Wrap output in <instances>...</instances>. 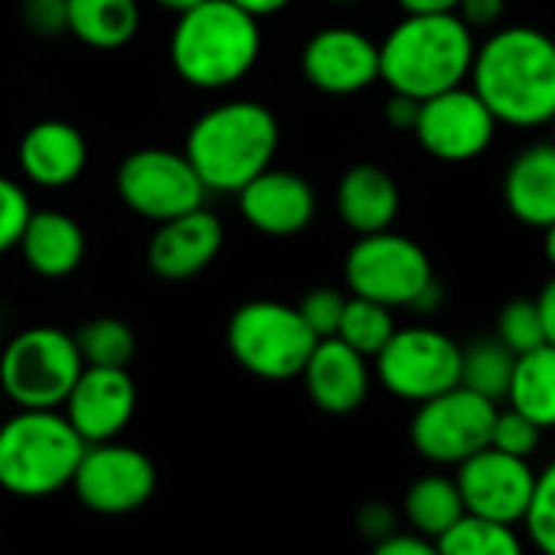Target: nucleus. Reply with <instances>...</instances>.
Masks as SVG:
<instances>
[{
    "instance_id": "obj_1",
    "label": "nucleus",
    "mask_w": 555,
    "mask_h": 555,
    "mask_svg": "<svg viewBox=\"0 0 555 555\" xmlns=\"http://www.w3.org/2000/svg\"><path fill=\"white\" fill-rule=\"evenodd\" d=\"M467 82L496 125H548L555 115V40L526 24L493 30L477 43Z\"/></svg>"
},
{
    "instance_id": "obj_2",
    "label": "nucleus",
    "mask_w": 555,
    "mask_h": 555,
    "mask_svg": "<svg viewBox=\"0 0 555 555\" xmlns=\"http://www.w3.org/2000/svg\"><path fill=\"white\" fill-rule=\"evenodd\" d=\"M282 128L268 105L235 99L203 112L190 131L183 154L203 180L206 193L235 196L251 177L271 167Z\"/></svg>"
},
{
    "instance_id": "obj_3",
    "label": "nucleus",
    "mask_w": 555,
    "mask_h": 555,
    "mask_svg": "<svg viewBox=\"0 0 555 555\" xmlns=\"http://www.w3.org/2000/svg\"><path fill=\"white\" fill-rule=\"evenodd\" d=\"M474 50V30L457 14H405L379 43V82L425 102L467 82Z\"/></svg>"
},
{
    "instance_id": "obj_4",
    "label": "nucleus",
    "mask_w": 555,
    "mask_h": 555,
    "mask_svg": "<svg viewBox=\"0 0 555 555\" xmlns=\"http://www.w3.org/2000/svg\"><path fill=\"white\" fill-rule=\"evenodd\" d=\"M258 56V21L229 0H203L177 17L170 34V66L180 82L199 92L232 89L255 69Z\"/></svg>"
},
{
    "instance_id": "obj_5",
    "label": "nucleus",
    "mask_w": 555,
    "mask_h": 555,
    "mask_svg": "<svg viewBox=\"0 0 555 555\" xmlns=\"http://www.w3.org/2000/svg\"><path fill=\"white\" fill-rule=\"evenodd\" d=\"M86 441L60 409H17L0 422V490L43 500L73 483Z\"/></svg>"
},
{
    "instance_id": "obj_6",
    "label": "nucleus",
    "mask_w": 555,
    "mask_h": 555,
    "mask_svg": "<svg viewBox=\"0 0 555 555\" xmlns=\"http://www.w3.org/2000/svg\"><path fill=\"white\" fill-rule=\"evenodd\" d=\"M347 292L392 311H435L441 305V288L428 251L392 229L360 235L344 258Z\"/></svg>"
},
{
    "instance_id": "obj_7",
    "label": "nucleus",
    "mask_w": 555,
    "mask_h": 555,
    "mask_svg": "<svg viewBox=\"0 0 555 555\" xmlns=\"http://www.w3.org/2000/svg\"><path fill=\"white\" fill-rule=\"evenodd\" d=\"M225 347L245 373L268 383H285L301 376L318 337L295 305L258 298L232 311L225 324Z\"/></svg>"
},
{
    "instance_id": "obj_8",
    "label": "nucleus",
    "mask_w": 555,
    "mask_h": 555,
    "mask_svg": "<svg viewBox=\"0 0 555 555\" xmlns=\"http://www.w3.org/2000/svg\"><path fill=\"white\" fill-rule=\"evenodd\" d=\"M82 366L69 331L27 327L0 347V392L17 409H60Z\"/></svg>"
},
{
    "instance_id": "obj_9",
    "label": "nucleus",
    "mask_w": 555,
    "mask_h": 555,
    "mask_svg": "<svg viewBox=\"0 0 555 555\" xmlns=\"http://www.w3.org/2000/svg\"><path fill=\"white\" fill-rule=\"evenodd\" d=\"M115 190L134 216L151 219L154 225L206 206L209 196L186 154L167 147L131 151L118 164Z\"/></svg>"
},
{
    "instance_id": "obj_10",
    "label": "nucleus",
    "mask_w": 555,
    "mask_h": 555,
    "mask_svg": "<svg viewBox=\"0 0 555 555\" xmlns=\"http://www.w3.org/2000/svg\"><path fill=\"white\" fill-rule=\"evenodd\" d=\"M373 363L383 389L415 405L461 383V344L422 324L396 327Z\"/></svg>"
},
{
    "instance_id": "obj_11",
    "label": "nucleus",
    "mask_w": 555,
    "mask_h": 555,
    "mask_svg": "<svg viewBox=\"0 0 555 555\" xmlns=\"http://www.w3.org/2000/svg\"><path fill=\"white\" fill-rule=\"evenodd\" d=\"M496 402L464 389L461 383L448 392H438L425 402H418L409 438L412 448L441 467H457L464 457L490 444V428L496 418Z\"/></svg>"
},
{
    "instance_id": "obj_12",
    "label": "nucleus",
    "mask_w": 555,
    "mask_h": 555,
    "mask_svg": "<svg viewBox=\"0 0 555 555\" xmlns=\"http://www.w3.org/2000/svg\"><path fill=\"white\" fill-rule=\"evenodd\" d=\"M69 487L86 509L102 516H125L154 496L157 467L141 448L121 444L118 438L99 441L86 444Z\"/></svg>"
},
{
    "instance_id": "obj_13",
    "label": "nucleus",
    "mask_w": 555,
    "mask_h": 555,
    "mask_svg": "<svg viewBox=\"0 0 555 555\" xmlns=\"http://www.w3.org/2000/svg\"><path fill=\"white\" fill-rule=\"evenodd\" d=\"M412 134L435 160L467 164L493 144L496 118L470 86H454L418 105Z\"/></svg>"
},
{
    "instance_id": "obj_14",
    "label": "nucleus",
    "mask_w": 555,
    "mask_h": 555,
    "mask_svg": "<svg viewBox=\"0 0 555 555\" xmlns=\"http://www.w3.org/2000/svg\"><path fill=\"white\" fill-rule=\"evenodd\" d=\"M454 483H457L464 513L516 526L526 516V506L535 487V470L526 457H513L487 444L457 464Z\"/></svg>"
},
{
    "instance_id": "obj_15",
    "label": "nucleus",
    "mask_w": 555,
    "mask_h": 555,
    "mask_svg": "<svg viewBox=\"0 0 555 555\" xmlns=\"http://www.w3.org/2000/svg\"><path fill=\"white\" fill-rule=\"evenodd\" d=\"M305 82L324 95H357L379 82V43L353 27H324L301 50Z\"/></svg>"
},
{
    "instance_id": "obj_16",
    "label": "nucleus",
    "mask_w": 555,
    "mask_h": 555,
    "mask_svg": "<svg viewBox=\"0 0 555 555\" xmlns=\"http://www.w3.org/2000/svg\"><path fill=\"white\" fill-rule=\"evenodd\" d=\"M60 412L86 444L115 441L138 412V386L128 370L82 366Z\"/></svg>"
},
{
    "instance_id": "obj_17",
    "label": "nucleus",
    "mask_w": 555,
    "mask_h": 555,
    "mask_svg": "<svg viewBox=\"0 0 555 555\" xmlns=\"http://www.w3.org/2000/svg\"><path fill=\"white\" fill-rule=\"evenodd\" d=\"M238 212L242 219L271 238H288L305 232L314 222L318 212V196L314 186L295 173V170H282V167H268L258 177H251L238 193Z\"/></svg>"
},
{
    "instance_id": "obj_18",
    "label": "nucleus",
    "mask_w": 555,
    "mask_h": 555,
    "mask_svg": "<svg viewBox=\"0 0 555 555\" xmlns=\"http://www.w3.org/2000/svg\"><path fill=\"white\" fill-rule=\"evenodd\" d=\"M222 242V219L199 206L193 212L157 222L147 242V268L164 282H190V278L203 274L216 261Z\"/></svg>"
},
{
    "instance_id": "obj_19",
    "label": "nucleus",
    "mask_w": 555,
    "mask_h": 555,
    "mask_svg": "<svg viewBox=\"0 0 555 555\" xmlns=\"http://www.w3.org/2000/svg\"><path fill=\"white\" fill-rule=\"evenodd\" d=\"M308 399L327 415H350L370 396V360L347 347L340 337H324L311 350L301 376Z\"/></svg>"
},
{
    "instance_id": "obj_20",
    "label": "nucleus",
    "mask_w": 555,
    "mask_h": 555,
    "mask_svg": "<svg viewBox=\"0 0 555 555\" xmlns=\"http://www.w3.org/2000/svg\"><path fill=\"white\" fill-rule=\"evenodd\" d=\"M17 164L34 186L63 190L86 173L89 141L73 121L47 118L24 131L17 144Z\"/></svg>"
},
{
    "instance_id": "obj_21",
    "label": "nucleus",
    "mask_w": 555,
    "mask_h": 555,
    "mask_svg": "<svg viewBox=\"0 0 555 555\" xmlns=\"http://www.w3.org/2000/svg\"><path fill=\"white\" fill-rule=\"evenodd\" d=\"M21 255L27 261V268L40 278H50V282H60V278H69L79 271V264L86 261V229L79 219H73L63 209H34L24 235H21Z\"/></svg>"
},
{
    "instance_id": "obj_22",
    "label": "nucleus",
    "mask_w": 555,
    "mask_h": 555,
    "mask_svg": "<svg viewBox=\"0 0 555 555\" xmlns=\"http://www.w3.org/2000/svg\"><path fill=\"white\" fill-rule=\"evenodd\" d=\"M503 203L529 229L555 222V144L522 147L503 173Z\"/></svg>"
},
{
    "instance_id": "obj_23",
    "label": "nucleus",
    "mask_w": 555,
    "mask_h": 555,
    "mask_svg": "<svg viewBox=\"0 0 555 555\" xmlns=\"http://www.w3.org/2000/svg\"><path fill=\"white\" fill-rule=\"evenodd\" d=\"M334 203H337L340 222L350 232L370 235V232L392 229L402 196H399V183L392 180V173H386L376 164H353L340 177Z\"/></svg>"
},
{
    "instance_id": "obj_24",
    "label": "nucleus",
    "mask_w": 555,
    "mask_h": 555,
    "mask_svg": "<svg viewBox=\"0 0 555 555\" xmlns=\"http://www.w3.org/2000/svg\"><path fill=\"white\" fill-rule=\"evenodd\" d=\"M66 34L92 50H121L141 30V0H63Z\"/></svg>"
},
{
    "instance_id": "obj_25",
    "label": "nucleus",
    "mask_w": 555,
    "mask_h": 555,
    "mask_svg": "<svg viewBox=\"0 0 555 555\" xmlns=\"http://www.w3.org/2000/svg\"><path fill=\"white\" fill-rule=\"evenodd\" d=\"M503 402H509V409L522 412L542 431L555 428V347L552 344H539L535 350L516 357Z\"/></svg>"
},
{
    "instance_id": "obj_26",
    "label": "nucleus",
    "mask_w": 555,
    "mask_h": 555,
    "mask_svg": "<svg viewBox=\"0 0 555 555\" xmlns=\"http://www.w3.org/2000/svg\"><path fill=\"white\" fill-rule=\"evenodd\" d=\"M402 513H405V522L412 526V532L438 539L444 529H451L464 516V503H461L454 477H448V474L415 477L405 490Z\"/></svg>"
},
{
    "instance_id": "obj_27",
    "label": "nucleus",
    "mask_w": 555,
    "mask_h": 555,
    "mask_svg": "<svg viewBox=\"0 0 555 555\" xmlns=\"http://www.w3.org/2000/svg\"><path fill=\"white\" fill-rule=\"evenodd\" d=\"M513 363L516 353H509L496 337H477L461 347V386L500 405L509 389Z\"/></svg>"
},
{
    "instance_id": "obj_28",
    "label": "nucleus",
    "mask_w": 555,
    "mask_h": 555,
    "mask_svg": "<svg viewBox=\"0 0 555 555\" xmlns=\"http://www.w3.org/2000/svg\"><path fill=\"white\" fill-rule=\"evenodd\" d=\"M435 545L438 555H526L516 526L480 519L470 513H464L451 529H444Z\"/></svg>"
},
{
    "instance_id": "obj_29",
    "label": "nucleus",
    "mask_w": 555,
    "mask_h": 555,
    "mask_svg": "<svg viewBox=\"0 0 555 555\" xmlns=\"http://www.w3.org/2000/svg\"><path fill=\"white\" fill-rule=\"evenodd\" d=\"M73 340L79 347V357L86 366H108V370H128L138 353V337L131 324L121 318H92L82 327L73 331Z\"/></svg>"
},
{
    "instance_id": "obj_30",
    "label": "nucleus",
    "mask_w": 555,
    "mask_h": 555,
    "mask_svg": "<svg viewBox=\"0 0 555 555\" xmlns=\"http://www.w3.org/2000/svg\"><path fill=\"white\" fill-rule=\"evenodd\" d=\"M392 334H396L392 308L376 305V301H366V298H357V295L347 298L344 318H340V327H337V337L347 347H353L357 353H363L366 360H373L389 344Z\"/></svg>"
},
{
    "instance_id": "obj_31",
    "label": "nucleus",
    "mask_w": 555,
    "mask_h": 555,
    "mask_svg": "<svg viewBox=\"0 0 555 555\" xmlns=\"http://www.w3.org/2000/svg\"><path fill=\"white\" fill-rule=\"evenodd\" d=\"M529 542L542 555H555V457L535 474V487L522 516Z\"/></svg>"
},
{
    "instance_id": "obj_32",
    "label": "nucleus",
    "mask_w": 555,
    "mask_h": 555,
    "mask_svg": "<svg viewBox=\"0 0 555 555\" xmlns=\"http://www.w3.org/2000/svg\"><path fill=\"white\" fill-rule=\"evenodd\" d=\"M496 340L516 357L535 350L539 344H545L535 301H509V305H503V311L496 318Z\"/></svg>"
},
{
    "instance_id": "obj_33",
    "label": "nucleus",
    "mask_w": 555,
    "mask_h": 555,
    "mask_svg": "<svg viewBox=\"0 0 555 555\" xmlns=\"http://www.w3.org/2000/svg\"><path fill=\"white\" fill-rule=\"evenodd\" d=\"M539 441H542V428L535 422H529L516 409H496V418L490 428V448L529 461L539 451Z\"/></svg>"
},
{
    "instance_id": "obj_34",
    "label": "nucleus",
    "mask_w": 555,
    "mask_h": 555,
    "mask_svg": "<svg viewBox=\"0 0 555 555\" xmlns=\"http://www.w3.org/2000/svg\"><path fill=\"white\" fill-rule=\"evenodd\" d=\"M34 216L30 193L14 180L0 173V255L14 251L21 245V235Z\"/></svg>"
},
{
    "instance_id": "obj_35",
    "label": "nucleus",
    "mask_w": 555,
    "mask_h": 555,
    "mask_svg": "<svg viewBox=\"0 0 555 555\" xmlns=\"http://www.w3.org/2000/svg\"><path fill=\"white\" fill-rule=\"evenodd\" d=\"M344 305H347V295L340 288L318 285L295 308L305 318V324L314 331V337L324 340V337H337V327H340V318H344Z\"/></svg>"
},
{
    "instance_id": "obj_36",
    "label": "nucleus",
    "mask_w": 555,
    "mask_h": 555,
    "mask_svg": "<svg viewBox=\"0 0 555 555\" xmlns=\"http://www.w3.org/2000/svg\"><path fill=\"white\" fill-rule=\"evenodd\" d=\"M357 529H360L370 542H379V539H386V535H392V532L399 529V516H396V509H392L389 503L370 500V503H363L360 513H357Z\"/></svg>"
},
{
    "instance_id": "obj_37",
    "label": "nucleus",
    "mask_w": 555,
    "mask_h": 555,
    "mask_svg": "<svg viewBox=\"0 0 555 555\" xmlns=\"http://www.w3.org/2000/svg\"><path fill=\"white\" fill-rule=\"evenodd\" d=\"M370 555H438V545L435 539L428 535H418V532H392L379 542H373V552Z\"/></svg>"
},
{
    "instance_id": "obj_38",
    "label": "nucleus",
    "mask_w": 555,
    "mask_h": 555,
    "mask_svg": "<svg viewBox=\"0 0 555 555\" xmlns=\"http://www.w3.org/2000/svg\"><path fill=\"white\" fill-rule=\"evenodd\" d=\"M27 24L37 34H66V11L63 0H27Z\"/></svg>"
},
{
    "instance_id": "obj_39",
    "label": "nucleus",
    "mask_w": 555,
    "mask_h": 555,
    "mask_svg": "<svg viewBox=\"0 0 555 555\" xmlns=\"http://www.w3.org/2000/svg\"><path fill=\"white\" fill-rule=\"evenodd\" d=\"M503 8H506V0H461L454 14L470 30H493L503 17Z\"/></svg>"
},
{
    "instance_id": "obj_40",
    "label": "nucleus",
    "mask_w": 555,
    "mask_h": 555,
    "mask_svg": "<svg viewBox=\"0 0 555 555\" xmlns=\"http://www.w3.org/2000/svg\"><path fill=\"white\" fill-rule=\"evenodd\" d=\"M418 99H409V95H399L392 92L389 102H386V121L399 131H412L415 128V118H418Z\"/></svg>"
},
{
    "instance_id": "obj_41",
    "label": "nucleus",
    "mask_w": 555,
    "mask_h": 555,
    "mask_svg": "<svg viewBox=\"0 0 555 555\" xmlns=\"http://www.w3.org/2000/svg\"><path fill=\"white\" fill-rule=\"evenodd\" d=\"M535 311H539V321H542V337H545V344L555 347V278H552V282H545V288L539 292Z\"/></svg>"
},
{
    "instance_id": "obj_42",
    "label": "nucleus",
    "mask_w": 555,
    "mask_h": 555,
    "mask_svg": "<svg viewBox=\"0 0 555 555\" xmlns=\"http://www.w3.org/2000/svg\"><path fill=\"white\" fill-rule=\"evenodd\" d=\"M229 4H235V8H242L245 14H251L255 21H261V17H274V14H282V11H288L295 0H229Z\"/></svg>"
},
{
    "instance_id": "obj_43",
    "label": "nucleus",
    "mask_w": 555,
    "mask_h": 555,
    "mask_svg": "<svg viewBox=\"0 0 555 555\" xmlns=\"http://www.w3.org/2000/svg\"><path fill=\"white\" fill-rule=\"evenodd\" d=\"M402 14H454L461 0H396Z\"/></svg>"
},
{
    "instance_id": "obj_44",
    "label": "nucleus",
    "mask_w": 555,
    "mask_h": 555,
    "mask_svg": "<svg viewBox=\"0 0 555 555\" xmlns=\"http://www.w3.org/2000/svg\"><path fill=\"white\" fill-rule=\"evenodd\" d=\"M151 4H157L160 11H170L173 17H180V14H186L190 8L203 4V0H151Z\"/></svg>"
},
{
    "instance_id": "obj_45",
    "label": "nucleus",
    "mask_w": 555,
    "mask_h": 555,
    "mask_svg": "<svg viewBox=\"0 0 555 555\" xmlns=\"http://www.w3.org/2000/svg\"><path fill=\"white\" fill-rule=\"evenodd\" d=\"M545 232V238H542V248H545V258H548V264L555 268V222L548 225V229H542Z\"/></svg>"
},
{
    "instance_id": "obj_46",
    "label": "nucleus",
    "mask_w": 555,
    "mask_h": 555,
    "mask_svg": "<svg viewBox=\"0 0 555 555\" xmlns=\"http://www.w3.org/2000/svg\"><path fill=\"white\" fill-rule=\"evenodd\" d=\"M327 4H344L347 8V4H360V0H327Z\"/></svg>"
},
{
    "instance_id": "obj_47",
    "label": "nucleus",
    "mask_w": 555,
    "mask_h": 555,
    "mask_svg": "<svg viewBox=\"0 0 555 555\" xmlns=\"http://www.w3.org/2000/svg\"><path fill=\"white\" fill-rule=\"evenodd\" d=\"M4 402H8V399H4V392H0V422H4Z\"/></svg>"
},
{
    "instance_id": "obj_48",
    "label": "nucleus",
    "mask_w": 555,
    "mask_h": 555,
    "mask_svg": "<svg viewBox=\"0 0 555 555\" xmlns=\"http://www.w3.org/2000/svg\"><path fill=\"white\" fill-rule=\"evenodd\" d=\"M0 340H4V311H0Z\"/></svg>"
},
{
    "instance_id": "obj_49",
    "label": "nucleus",
    "mask_w": 555,
    "mask_h": 555,
    "mask_svg": "<svg viewBox=\"0 0 555 555\" xmlns=\"http://www.w3.org/2000/svg\"><path fill=\"white\" fill-rule=\"evenodd\" d=\"M548 128H552V144H555V115L548 118Z\"/></svg>"
}]
</instances>
